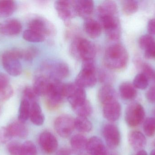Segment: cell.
<instances>
[{
  "label": "cell",
  "mask_w": 155,
  "mask_h": 155,
  "mask_svg": "<svg viewBox=\"0 0 155 155\" xmlns=\"http://www.w3.org/2000/svg\"><path fill=\"white\" fill-rule=\"evenodd\" d=\"M54 8L59 17L66 25H70L71 19L76 16L74 1H57Z\"/></svg>",
  "instance_id": "11"
},
{
  "label": "cell",
  "mask_w": 155,
  "mask_h": 155,
  "mask_svg": "<svg viewBox=\"0 0 155 155\" xmlns=\"http://www.w3.org/2000/svg\"><path fill=\"white\" fill-rule=\"evenodd\" d=\"M29 29L35 31L44 36H52L56 34V28L49 20L44 17L37 16L29 23Z\"/></svg>",
  "instance_id": "10"
},
{
  "label": "cell",
  "mask_w": 155,
  "mask_h": 155,
  "mask_svg": "<svg viewBox=\"0 0 155 155\" xmlns=\"http://www.w3.org/2000/svg\"><path fill=\"white\" fill-rule=\"evenodd\" d=\"M150 155H155V149L152 151Z\"/></svg>",
  "instance_id": "51"
},
{
  "label": "cell",
  "mask_w": 155,
  "mask_h": 155,
  "mask_svg": "<svg viewBox=\"0 0 155 155\" xmlns=\"http://www.w3.org/2000/svg\"><path fill=\"white\" fill-rule=\"evenodd\" d=\"M128 142L131 146L136 151L143 150L147 143V139L143 134L139 131L130 132L128 135Z\"/></svg>",
  "instance_id": "22"
},
{
  "label": "cell",
  "mask_w": 155,
  "mask_h": 155,
  "mask_svg": "<svg viewBox=\"0 0 155 155\" xmlns=\"http://www.w3.org/2000/svg\"><path fill=\"white\" fill-rule=\"evenodd\" d=\"M97 76L94 60L83 61L82 68L75 83L83 88L92 87L96 84Z\"/></svg>",
  "instance_id": "4"
},
{
  "label": "cell",
  "mask_w": 155,
  "mask_h": 155,
  "mask_svg": "<svg viewBox=\"0 0 155 155\" xmlns=\"http://www.w3.org/2000/svg\"><path fill=\"white\" fill-rule=\"evenodd\" d=\"M134 62L137 69L141 71V73L145 76L148 80L153 78L155 72L150 65L143 62L139 58H136Z\"/></svg>",
  "instance_id": "29"
},
{
  "label": "cell",
  "mask_w": 155,
  "mask_h": 155,
  "mask_svg": "<svg viewBox=\"0 0 155 155\" xmlns=\"http://www.w3.org/2000/svg\"><path fill=\"white\" fill-rule=\"evenodd\" d=\"M123 12L126 15H131L137 12L138 9V3L133 0H126L121 2Z\"/></svg>",
  "instance_id": "32"
},
{
  "label": "cell",
  "mask_w": 155,
  "mask_h": 155,
  "mask_svg": "<svg viewBox=\"0 0 155 155\" xmlns=\"http://www.w3.org/2000/svg\"><path fill=\"white\" fill-rule=\"evenodd\" d=\"M103 105V114L106 119L110 122H115L119 119L121 107L117 99L107 102Z\"/></svg>",
  "instance_id": "15"
},
{
  "label": "cell",
  "mask_w": 155,
  "mask_h": 155,
  "mask_svg": "<svg viewBox=\"0 0 155 155\" xmlns=\"http://www.w3.org/2000/svg\"><path fill=\"white\" fill-rule=\"evenodd\" d=\"M76 15L85 19L89 18L94 10V2L90 0L74 1Z\"/></svg>",
  "instance_id": "18"
},
{
  "label": "cell",
  "mask_w": 155,
  "mask_h": 155,
  "mask_svg": "<svg viewBox=\"0 0 155 155\" xmlns=\"http://www.w3.org/2000/svg\"><path fill=\"white\" fill-rule=\"evenodd\" d=\"M146 96L148 102L152 103H155V86H153L149 88L147 92Z\"/></svg>",
  "instance_id": "46"
},
{
  "label": "cell",
  "mask_w": 155,
  "mask_h": 155,
  "mask_svg": "<svg viewBox=\"0 0 155 155\" xmlns=\"http://www.w3.org/2000/svg\"><path fill=\"white\" fill-rule=\"evenodd\" d=\"M110 76L107 72L105 71H101L98 73L97 78L101 83H106L105 84H107V82L111 78Z\"/></svg>",
  "instance_id": "47"
},
{
  "label": "cell",
  "mask_w": 155,
  "mask_h": 155,
  "mask_svg": "<svg viewBox=\"0 0 155 155\" xmlns=\"http://www.w3.org/2000/svg\"><path fill=\"white\" fill-rule=\"evenodd\" d=\"M116 155V154H111V155Z\"/></svg>",
  "instance_id": "55"
},
{
  "label": "cell",
  "mask_w": 155,
  "mask_h": 155,
  "mask_svg": "<svg viewBox=\"0 0 155 155\" xmlns=\"http://www.w3.org/2000/svg\"><path fill=\"white\" fill-rule=\"evenodd\" d=\"M12 138L7 127H0V143H6Z\"/></svg>",
  "instance_id": "43"
},
{
  "label": "cell",
  "mask_w": 155,
  "mask_h": 155,
  "mask_svg": "<svg viewBox=\"0 0 155 155\" xmlns=\"http://www.w3.org/2000/svg\"><path fill=\"white\" fill-rule=\"evenodd\" d=\"M54 128L59 135L66 138L71 134L75 128V120L71 116H60L54 122Z\"/></svg>",
  "instance_id": "12"
},
{
  "label": "cell",
  "mask_w": 155,
  "mask_h": 155,
  "mask_svg": "<svg viewBox=\"0 0 155 155\" xmlns=\"http://www.w3.org/2000/svg\"><path fill=\"white\" fill-rule=\"evenodd\" d=\"M84 29L87 35L92 38L99 37L102 32V27L97 21L91 18L85 19Z\"/></svg>",
  "instance_id": "20"
},
{
  "label": "cell",
  "mask_w": 155,
  "mask_h": 155,
  "mask_svg": "<svg viewBox=\"0 0 155 155\" xmlns=\"http://www.w3.org/2000/svg\"><path fill=\"white\" fill-rule=\"evenodd\" d=\"M1 107H0V113H1Z\"/></svg>",
  "instance_id": "56"
},
{
  "label": "cell",
  "mask_w": 155,
  "mask_h": 155,
  "mask_svg": "<svg viewBox=\"0 0 155 155\" xmlns=\"http://www.w3.org/2000/svg\"><path fill=\"white\" fill-rule=\"evenodd\" d=\"M155 42L154 38L151 35H144L139 38L138 44L140 48L145 51Z\"/></svg>",
  "instance_id": "38"
},
{
  "label": "cell",
  "mask_w": 155,
  "mask_h": 155,
  "mask_svg": "<svg viewBox=\"0 0 155 155\" xmlns=\"http://www.w3.org/2000/svg\"><path fill=\"white\" fill-rule=\"evenodd\" d=\"M148 79L143 74H138L136 76L133 81V84L136 89L144 90L148 85Z\"/></svg>",
  "instance_id": "35"
},
{
  "label": "cell",
  "mask_w": 155,
  "mask_h": 155,
  "mask_svg": "<svg viewBox=\"0 0 155 155\" xmlns=\"http://www.w3.org/2000/svg\"><path fill=\"white\" fill-rule=\"evenodd\" d=\"M153 146L154 147H155V139L153 141Z\"/></svg>",
  "instance_id": "53"
},
{
  "label": "cell",
  "mask_w": 155,
  "mask_h": 155,
  "mask_svg": "<svg viewBox=\"0 0 155 155\" xmlns=\"http://www.w3.org/2000/svg\"><path fill=\"white\" fill-rule=\"evenodd\" d=\"M39 141L41 148L45 153L51 154L57 150L58 141L55 136L50 132L45 131L42 133Z\"/></svg>",
  "instance_id": "14"
},
{
  "label": "cell",
  "mask_w": 155,
  "mask_h": 155,
  "mask_svg": "<svg viewBox=\"0 0 155 155\" xmlns=\"http://www.w3.org/2000/svg\"><path fill=\"white\" fill-rule=\"evenodd\" d=\"M23 50L14 48L5 52L2 56L3 66L6 72L13 76L20 75L22 71L20 59H22Z\"/></svg>",
  "instance_id": "3"
},
{
  "label": "cell",
  "mask_w": 155,
  "mask_h": 155,
  "mask_svg": "<svg viewBox=\"0 0 155 155\" xmlns=\"http://www.w3.org/2000/svg\"><path fill=\"white\" fill-rule=\"evenodd\" d=\"M147 29L149 35H155V18H153L148 21Z\"/></svg>",
  "instance_id": "48"
},
{
  "label": "cell",
  "mask_w": 155,
  "mask_h": 155,
  "mask_svg": "<svg viewBox=\"0 0 155 155\" xmlns=\"http://www.w3.org/2000/svg\"><path fill=\"white\" fill-rule=\"evenodd\" d=\"M145 116L144 109L139 103H131L126 109L125 119L130 127H136L141 124L143 122Z\"/></svg>",
  "instance_id": "8"
},
{
  "label": "cell",
  "mask_w": 155,
  "mask_h": 155,
  "mask_svg": "<svg viewBox=\"0 0 155 155\" xmlns=\"http://www.w3.org/2000/svg\"><path fill=\"white\" fill-rule=\"evenodd\" d=\"M136 155H148L147 153L145 150H141L138 151Z\"/></svg>",
  "instance_id": "50"
},
{
  "label": "cell",
  "mask_w": 155,
  "mask_h": 155,
  "mask_svg": "<svg viewBox=\"0 0 155 155\" xmlns=\"http://www.w3.org/2000/svg\"><path fill=\"white\" fill-rule=\"evenodd\" d=\"M144 56L148 59L155 58V42L145 51Z\"/></svg>",
  "instance_id": "45"
},
{
  "label": "cell",
  "mask_w": 155,
  "mask_h": 155,
  "mask_svg": "<svg viewBox=\"0 0 155 155\" xmlns=\"http://www.w3.org/2000/svg\"><path fill=\"white\" fill-rule=\"evenodd\" d=\"M64 92L65 97L73 108L78 106L86 100L84 88L77 85L76 83L64 84Z\"/></svg>",
  "instance_id": "9"
},
{
  "label": "cell",
  "mask_w": 155,
  "mask_h": 155,
  "mask_svg": "<svg viewBox=\"0 0 155 155\" xmlns=\"http://www.w3.org/2000/svg\"><path fill=\"white\" fill-rule=\"evenodd\" d=\"M42 70L45 75L52 80L61 81L68 77L70 68L67 64L62 61H49L45 62L42 66Z\"/></svg>",
  "instance_id": "5"
},
{
  "label": "cell",
  "mask_w": 155,
  "mask_h": 155,
  "mask_svg": "<svg viewBox=\"0 0 155 155\" xmlns=\"http://www.w3.org/2000/svg\"><path fill=\"white\" fill-rule=\"evenodd\" d=\"M36 146L33 142L28 141L21 144V155H37Z\"/></svg>",
  "instance_id": "37"
},
{
  "label": "cell",
  "mask_w": 155,
  "mask_h": 155,
  "mask_svg": "<svg viewBox=\"0 0 155 155\" xmlns=\"http://www.w3.org/2000/svg\"><path fill=\"white\" fill-rule=\"evenodd\" d=\"M153 78H154V80L155 81V72L154 76Z\"/></svg>",
  "instance_id": "54"
},
{
  "label": "cell",
  "mask_w": 155,
  "mask_h": 155,
  "mask_svg": "<svg viewBox=\"0 0 155 155\" xmlns=\"http://www.w3.org/2000/svg\"><path fill=\"white\" fill-rule=\"evenodd\" d=\"M87 141L85 137L80 134L74 136L71 139V144L73 149L77 152H81L86 149Z\"/></svg>",
  "instance_id": "30"
},
{
  "label": "cell",
  "mask_w": 155,
  "mask_h": 155,
  "mask_svg": "<svg viewBox=\"0 0 155 155\" xmlns=\"http://www.w3.org/2000/svg\"><path fill=\"white\" fill-rule=\"evenodd\" d=\"M103 135L107 146L114 149L119 145L120 142V134L118 128L114 125L107 124L104 126Z\"/></svg>",
  "instance_id": "13"
},
{
  "label": "cell",
  "mask_w": 155,
  "mask_h": 155,
  "mask_svg": "<svg viewBox=\"0 0 155 155\" xmlns=\"http://www.w3.org/2000/svg\"><path fill=\"white\" fill-rule=\"evenodd\" d=\"M30 118L35 125L41 126L44 123L45 116L37 102L31 104Z\"/></svg>",
  "instance_id": "25"
},
{
  "label": "cell",
  "mask_w": 155,
  "mask_h": 155,
  "mask_svg": "<svg viewBox=\"0 0 155 155\" xmlns=\"http://www.w3.org/2000/svg\"><path fill=\"white\" fill-rule=\"evenodd\" d=\"M51 79L42 75L36 76L34 81L33 89L38 96H46L51 85Z\"/></svg>",
  "instance_id": "19"
},
{
  "label": "cell",
  "mask_w": 155,
  "mask_h": 155,
  "mask_svg": "<svg viewBox=\"0 0 155 155\" xmlns=\"http://www.w3.org/2000/svg\"><path fill=\"white\" fill-rule=\"evenodd\" d=\"M38 96L35 93L32 87L27 86L25 88L23 92V98L26 99L31 103L37 102Z\"/></svg>",
  "instance_id": "39"
},
{
  "label": "cell",
  "mask_w": 155,
  "mask_h": 155,
  "mask_svg": "<svg viewBox=\"0 0 155 155\" xmlns=\"http://www.w3.org/2000/svg\"><path fill=\"white\" fill-rule=\"evenodd\" d=\"M12 137H17L25 139L28 135L29 131L25 123L15 121L11 123L7 127Z\"/></svg>",
  "instance_id": "21"
},
{
  "label": "cell",
  "mask_w": 155,
  "mask_h": 155,
  "mask_svg": "<svg viewBox=\"0 0 155 155\" xmlns=\"http://www.w3.org/2000/svg\"><path fill=\"white\" fill-rule=\"evenodd\" d=\"M73 109L78 116L81 117H87L91 115L92 112V106L87 100L83 103Z\"/></svg>",
  "instance_id": "34"
},
{
  "label": "cell",
  "mask_w": 155,
  "mask_h": 155,
  "mask_svg": "<svg viewBox=\"0 0 155 155\" xmlns=\"http://www.w3.org/2000/svg\"><path fill=\"white\" fill-rule=\"evenodd\" d=\"M15 2L9 0H0V17L11 16L16 10Z\"/></svg>",
  "instance_id": "27"
},
{
  "label": "cell",
  "mask_w": 155,
  "mask_h": 155,
  "mask_svg": "<svg viewBox=\"0 0 155 155\" xmlns=\"http://www.w3.org/2000/svg\"><path fill=\"white\" fill-rule=\"evenodd\" d=\"M56 155H71L69 150L65 148H63L61 149L59 152L57 153Z\"/></svg>",
  "instance_id": "49"
},
{
  "label": "cell",
  "mask_w": 155,
  "mask_h": 155,
  "mask_svg": "<svg viewBox=\"0 0 155 155\" xmlns=\"http://www.w3.org/2000/svg\"><path fill=\"white\" fill-rule=\"evenodd\" d=\"M31 104L26 99L22 98L19 107L18 121L25 123V122L30 118Z\"/></svg>",
  "instance_id": "28"
},
{
  "label": "cell",
  "mask_w": 155,
  "mask_h": 155,
  "mask_svg": "<svg viewBox=\"0 0 155 155\" xmlns=\"http://www.w3.org/2000/svg\"><path fill=\"white\" fill-rule=\"evenodd\" d=\"M21 30V24L17 19H9L0 23V33L5 35H17Z\"/></svg>",
  "instance_id": "16"
},
{
  "label": "cell",
  "mask_w": 155,
  "mask_h": 155,
  "mask_svg": "<svg viewBox=\"0 0 155 155\" xmlns=\"http://www.w3.org/2000/svg\"><path fill=\"white\" fill-rule=\"evenodd\" d=\"M99 23L111 41H117L121 36L120 21L117 15H109L98 17Z\"/></svg>",
  "instance_id": "7"
},
{
  "label": "cell",
  "mask_w": 155,
  "mask_h": 155,
  "mask_svg": "<svg viewBox=\"0 0 155 155\" xmlns=\"http://www.w3.org/2000/svg\"><path fill=\"white\" fill-rule=\"evenodd\" d=\"M14 90L12 86L9 85L7 87L0 91V101L6 102L13 95Z\"/></svg>",
  "instance_id": "41"
},
{
  "label": "cell",
  "mask_w": 155,
  "mask_h": 155,
  "mask_svg": "<svg viewBox=\"0 0 155 155\" xmlns=\"http://www.w3.org/2000/svg\"><path fill=\"white\" fill-rule=\"evenodd\" d=\"M98 97L103 104L117 99V93L114 88L110 84H105L99 89Z\"/></svg>",
  "instance_id": "23"
},
{
  "label": "cell",
  "mask_w": 155,
  "mask_h": 155,
  "mask_svg": "<svg viewBox=\"0 0 155 155\" xmlns=\"http://www.w3.org/2000/svg\"><path fill=\"white\" fill-rule=\"evenodd\" d=\"M46 96V105L52 110L57 109L62 104L65 98L64 84L61 81L51 79V85Z\"/></svg>",
  "instance_id": "6"
},
{
  "label": "cell",
  "mask_w": 155,
  "mask_h": 155,
  "mask_svg": "<svg viewBox=\"0 0 155 155\" xmlns=\"http://www.w3.org/2000/svg\"><path fill=\"white\" fill-rule=\"evenodd\" d=\"M144 132L148 137H152L155 134V119L153 117L147 118L143 124Z\"/></svg>",
  "instance_id": "36"
},
{
  "label": "cell",
  "mask_w": 155,
  "mask_h": 155,
  "mask_svg": "<svg viewBox=\"0 0 155 155\" xmlns=\"http://www.w3.org/2000/svg\"><path fill=\"white\" fill-rule=\"evenodd\" d=\"M23 38L27 42L34 43L41 42L45 39L43 35L29 29L24 32Z\"/></svg>",
  "instance_id": "33"
},
{
  "label": "cell",
  "mask_w": 155,
  "mask_h": 155,
  "mask_svg": "<svg viewBox=\"0 0 155 155\" xmlns=\"http://www.w3.org/2000/svg\"><path fill=\"white\" fill-rule=\"evenodd\" d=\"M119 91L120 96L124 100H133L136 97L137 95L136 88L133 83L128 82H124L121 84Z\"/></svg>",
  "instance_id": "26"
},
{
  "label": "cell",
  "mask_w": 155,
  "mask_h": 155,
  "mask_svg": "<svg viewBox=\"0 0 155 155\" xmlns=\"http://www.w3.org/2000/svg\"><path fill=\"white\" fill-rule=\"evenodd\" d=\"M70 52L74 58L84 61L94 60L96 50L92 42L85 38L77 37L72 43Z\"/></svg>",
  "instance_id": "2"
},
{
  "label": "cell",
  "mask_w": 155,
  "mask_h": 155,
  "mask_svg": "<svg viewBox=\"0 0 155 155\" xmlns=\"http://www.w3.org/2000/svg\"><path fill=\"white\" fill-rule=\"evenodd\" d=\"M38 53L37 49L34 47H30L23 50L22 59L27 62H31Z\"/></svg>",
  "instance_id": "40"
},
{
  "label": "cell",
  "mask_w": 155,
  "mask_h": 155,
  "mask_svg": "<svg viewBox=\"0 0 155 155\" xmlns=\"http://www.w3.org/2000/svg\"><path fill=\"white\" fill-rule=\"evenodd\" d=\"M98 17L108 15H118V8L115 2L107 1L101 3L97 9Z\"/></svg>",
  "instance_id": "24"
},
{
  "label": "cell",
  "mask_w": 155,
  "mask_h": 155,
  "mask_svg": "<svg viewBox=\"0 0 155 155\" xmlns=\"http://www.w3.org/2000/svg\"><path fill=\"white\" fill-rule=\"evenodd\" d=\"M75 128L79 132L88 133L92 130V125L87 117L78 116L75 119Z\"/></svg>",
  "instance_id": "31"
},
{
  "label": "cell",
  "mask_w": 155,
  "mask_h": 155,
  "mask_svg": "<svg viewBox=\"0 0 155 155\" xmlns=\"http://www.w3.org/2000/svg\"><path fill=\"white\" fill-rule=\"evenodd\" d=\"M86 150L88 155H107L105 146L97 136H93L87 141Z\"/></svg>",
  "instance_id": "17"
},
{
  "label": "cell",
  "mask_w": 155,
  "mask_h": 155,
  "mask_svg": "<svg viewBox=\"0 0 155 155\" xmlns=\"http://www.w3.org/2000/svg\"><path fill=\"white\" fill-rule=\"evenodd\" d=\"M10 79L8 76L3 73H0V91L10 85Z\"/></svg>",
  "instance_id": "44"
},
{
  "label": "cell",
  "mask_w": 155,
  "mask_h": 155,
  "mask_svg": "<svg viewBox=\"0 0 155 155\" xmlns=\"http://www.w3.org/2000/svg\"><path fill=\"white\" fill-rule=\"evenodd\" d=\"M153 114L154 116L153 118L155 119V107L154 109H153Z\"/></svg>",
  "instance_id": "52"
},
{
  "label": "cell",
  "mask_w": 155,
  "mask_h": 155,
  "mask_svg": "<svg viewBox=\"0 0 155 155\" xmlns=\"http://www.w3.org/2000/svg\"><path fill=\"white\" fill-rule=\"evenodd\" d=\"M21 144L18 142H12L7 147L8 152L11 155H21Z\"/></svg>",
  "instance_id": "42"
},
{
  "label": "cell",
  "mask_w": 155,
  "mask_h": 155,
  "mask_svg": "<svg viewBox=\"0 0 155 155\" xmlns=\"http://www.w3.org/2000/svg\"><path fill=\"white\" fill-rule=\"evenodd\" d=\"M128 54L125 47L120 43H115L107 47L104 56V63L110 70L124 69L128 61Z\"/></svg>",
  "instance_id": "1"
}]
</instances>
